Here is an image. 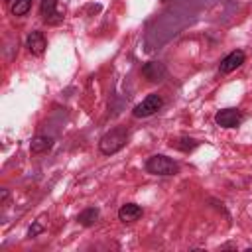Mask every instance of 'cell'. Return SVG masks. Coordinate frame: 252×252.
I'll use <instances>...</instances> for the list:
<instances>
[{
    "instance_id": "1",
    "label": "cell",
    "mask_w": 252,
    "mask_h": 252,
    "mask_svg": "<svg viewBox=\"0 0 252 252\" xmlns=\"http://www.w3.org/2000/svg\"><path fill=\"white\" fill-rule=\"evenodd\" d=\"M126 140H128V130L122 128V126H116L112 128L110 132H106L100 142H98V148L104 156H112L116 152H120L124 146H126Z\"/></svg>"
},
{
    "instance_id": "2",
    "label": "cell",
    "mask_w": 252,
    "mask_h": 252,
    "mask_svg": "<svg viewBox=\"0 0 252 252\" xmlns=\"http://www.w3.org/2000/svg\"><path fill=\"white\" fill-rule=\"evenodd\" d=\"M146 171L152 173V175H175L179 171V165L171 158L161 156V154H156V156L148 158Z\"/></svg>"
},
{
    "instance_id": "3",
    "label": "cell",
    "mask_w": 252,
    "mask_h": 252,
    "mask_svg": "<svg viewBox=\"0 0 252 252\" xmlns=\"http://www.w3.org/2000/svg\"><path fill=\"white\" fill-rule=\"evenodd\" d=\"M161 106H163V98H161L159 94H148L140 104H136V106H134L132 114H134L136 118H146V116L156 114Z\"/></svg>"
},
{
    "instance_id": "4",
    "label": "cell",
    "mask_w": 252,
    "mask_h": 252,
    "mask_svg": "<svg viewBox=\"0 0 252 252\" xmlns=\"http://www.w3.org/2000/svg\"><path fill=\"white\" fill-rule=\"evenodd\" d=\"M242 120H244V114L238 108H222L215 114V122L220 128H236L242 124Z\"/></svg>"
},
{
    "instance_id": "5",
    "label": "cell",
    "mask_w": 252,
    "mask_h": 252,
    "mask_svg": "<svg viewBox=\"0 0 252 252\" xmlns=\"http://www.w3.org/2000/svg\"><path fill=\"white\" fill-rule=\"evenodd\" d=\"M244 59H246V55H244V51H240V49H234V51H230L222 61H220V65H219V71L220 73H230V71H234V69H238L242 63H244Z\"/></svg>"
},
{
    "instance_id": "6",
    "label": "cell",
    "mask_w": 252,
    "mask_h": 252,
    "mask_svg": "<svg viewBox=\"0 0 252 252\" xmlns=\"http://www.w3.org/2000/svg\"><path fill=\"white\" fill-rule=\"evenodd\" d=\"M39 12L45 24H59L63 20V16L57 12V0H41Z\"/></svg>"
},
{
    "instance_id": "7",
    "label": "cell",
    "mask_w": 252,
    "mask_h": 252,
    "mask_svg": "<svg viewBox=\"0 0 252 252\" xmlns=\"http://www.w3.org/2000/svg\"><path fill=\"white\" fill-rule=\"evenodd\" d=\"M45 45L47 43H45V37H43L41 32H32L26 39V47L30 49L32 55H41L45 51Z\"/></svg>"
},
{
    "instance_id": "8",
    "label": "cell",
    "mask_w": 252,
    "mask_h": 252,
    "mask_svg": "<svg viewBox=\"0 0 252 252\" xmlns=\"http://www.w3.org/2000/svg\"><path fill=\"white\" fill-rule=\"evenodd\" d=\"M140 217H142V207L136 205V203H126V205H122L120 211H118V219H120L122 222H134V220H138Z\"/></svg>"
},
{
    "instance_id": "9",
    "label": "cell",
    "mask_w": 252,
    "mask_h": 252,
    "mask_svg": "<svg viewBox=\"0 0 252 252\" xmlns=\"http://www.w3.org/2000/svg\"><path fill=\"white\" fill-rule=\"evenodd\" d=\"M142 73H144V77H146L148 81L158 83V81H161V77L165 75V67H163L161 63H158V61H150V63H146V65L142 67Z\"/></svg>"
},
{
    "instance_id": "10",
    "label": "cell",
    "mask_w": 252,
    "mask_h": 252,
    "mask_svg": "<svg viewBox=\"0 0 252 252\" xmlns=\"http://www.w3.org/2000/svg\"><path fill=\"white\" fill-rule=\"evenodd\" d=\"M51 144H53V140L49 136H35L30 144V150H32V154H43L51 148Z\"/></svg>"
},
{
    "instance_id": "11",
    "label": "cell",
    "mask_w": 252,
    "mask_h": 252,
    "mask_svg": "<svg viewBox=\"0 0 252 252\" xmlns=\"http://www.w3.org/2000/svg\"><path fill=\"white\" fill-rule=\"evenodd\" d=\"M96 219H98V209H94V207H89V209L81 211L79 217H77V220H79L83 226H93V224L96 222Z\"/></svg>"
},
{
    "instance_id": "12",
    "label": "cell",
    "mask_w": 252,
    "mask_h": 252,
    "mask_svg": "<svg viewBox=\"0 0 252 252\" xmlns=\"http://www.w3.org/2000/svg\"><path fill=\"white\" fill-rule=\"evenodd\" d=\"M197 140H193V138H187V136H183V138H179V140H171V148H177V150H181V152H191L193 148H197Z\"/></svg>"
},
{
    "instance_id": "13",
    "label": "cell",
    "mask_w": 252,
    "mask_h": 252,
    "mask_svg": "<svg viewBox=\"0 0 252 252\" xmlns=\"http://www.w3.org/2000/svg\"><path fill=\"white\" fill-rule=\"evenodd\" d=\"M30 8H32V0H16L12 4V14L14 16H24V14L30 12Z\"/></svg>"
},
{
    "instance_id": "14",
    "label": "cell",
    "mask_w": 252,
    "mask_h": 252,
    "mask_svg": "<svg viewBox=\"0 0 252 252\" xmlns=\"http://www.w3.org/2000/svg\"><path fill=\"white\" fill-rule=\"evenodd\" d=\"M41 230H43V226H41L39 222H35V224L30 228V236H35V234H37V232H41Z\"/></svg>"
},
{
    "instance_id": "15",
    "label": "cell",
    "mask_w": 252,
    "mask_h": 252,
    "mask_svg": "<svg viewBox=\"0 0 252 252\" xmlns=\"http://www.w3.org/2000/svg\"><path fill=\"white\" fill-rule=\"evenodd\" d=\"M161 2H167V0H161Z\"/></svg>"
}]
</instances>
